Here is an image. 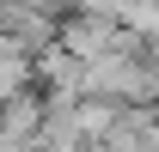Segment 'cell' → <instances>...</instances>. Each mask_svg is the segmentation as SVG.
<instances>
[{
    "label": "cell",
    "instance_id": "cell-1",
    "mask_svg": "<svg viewBox=\"0 0 159 152\" xmlns=\"http://www.w3.org/2000/svg\"><path fill=\"white\" fill-rule=\"evenodd\" d=\"M122 19L141 24V31H159V6H153V0H129V6H122Z\"/></svg>",
    "mask_w": 159,
    "mask_h": 152
}]
</instances>
